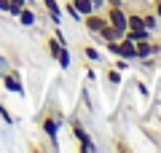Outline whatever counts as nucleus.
<instances>
[{
    "mask_svg": "<svg viewBox=\"0 0 161 153\" xmlns=\"http://www.w3.org/2000/svg\"><path fill=\"white\" fill-rule=\"evenodd\" d=\"M83 57H86V59H92V62H99V59H102V54H99V51L94 48V46H83Z\"/></svg>",
    "mask_w": 161,
    "mask_h": 153,
    "instance_id": "15",
    "label": "nucleus"
},
{
    "mask_svg": "<svg viewBox=\"0 0 161 153\" xmlns=\"http://www.w3.org/2000/svg\"><path fill=\"white\" fill-rule=\"evenodd\" d=\"M19 22H22V24H24V27H32V24H35V14H32V11H30V8H27V6H24V8H22V11H19Z\"/></svg>",
    "mask_w": 161,
    "mask_h": 153,
    "instance_id": "13",
    "label": "nucleus"
},
{
    "mask_svg": "<svg viewBox=\"0 0 161 153\" xmlns=\"http://www.w3.org/2000/svg\"><path fill=\"white\" fill-rule=\"evenodd\" d=\"M97 38L102 40V43H108V40H118V38H124V32H121V30H115L113 24L108 22V24H105V27L97 32Z\"/></svg>",
    "mask_w": 161,
    "mask_h": 153,
    "instance_id": "8",
    "label": "nucleus"
},
{
    "mask_svg": "<svg viewBox=\"0 0 161 153\" xmlns=\"http://www.w3.org/2000/svg\"><path fill=\"white\" fill-rule=\"evenodd\" d=\"M70 129H73L75 140H78L80 153H89V150H94V142H92V137H89V132L83 129V126H80V121H78V118H70Z\"/></svg>",
    "mask_w": 161,
    "mask_h": 153,
    "instance_id": "2",
    "label": "nucleus"
},
{
    "mask_svg": "<svg viewBox=\"0 0 161 153\" xmlns=\"http://www.w3.org/2000/svg\"><path fill=\"white\" fill-rule=\"evenodd\" d=\"M83 24H86V30H89L92 35H97L99 30L108 24V16H105V14H99V11H92V14H86V16H83Z\"/></svg>",
    "mask_w": 161,
    "mask_h": 153,
    "instance_id": "6",
    "label": "nucleus"
},
{
    "mask_svg": "<svg viewBox=\"0 0 161 153\" xmlns=\"http://www.w3.org/2000/svg\"><path fill=\"white\" fill-rule=\"evenodd\" d=\"M92 3H94V8H102L105 6V0H92Z\"/></svg>",
    "mask_w": 161,
    "mask_h": 153,
    "instance_id": "21",
    "label": "nucleus"
},
{
    "mask_svg": "<svg viewBox=\"0 0 161 153\" xmlns=\"http://www.w3.org/2000/svg\"><path fill=\"white\" fill-rule=\"evenodd\" d=\"M57 62H59V67H62V70H67L70 65H73V59H70V48H67V46H62V51H59Z\"/></svg>",
    "mask_w": 161,
    "mask_h": 153,
    "instance_id": "12",
    "label": "nucleus"
},
{
    "mask_svg": "<svg viewBox=\"0 0 161 153\" xmlns=\"http://www.w3.org/2000/svg\"><path fill=\"white\" fill-rule=\"evenodd\" d=\"M46 51H48V57H51V59H57L59 51H62V43H59V40L51 35V38H46Z\"/></svg>",
    "mask_w": 161,
    "mask_h": 153,
    "instance_id": "10",
    "label": "nucleus"
},
{
    "mask_svg": "<svg viewBox=\"0 0 161 153\" xmlns=\"http://www.w3.org/2000/svg\"><path fill=\"white\" fill-rule=\"evenodd\" d=\"M62 124H64V116L59 110H43L40 113V129L48 134V140H51L54 148H57V137H59V126Z\"/></svg>",
    "mask_w": 161,
    "mask_h": 153,
    "instance_id": "1",
    "label": "nucleus"
},
{
    "mask_svg": "<svg viewBox=\"0 0 161 153\" xmlns=\"http://www.w3.org/2000/svg\"><path fill=\"white\" fill-rule=\"evenodd\" d=\"M105 78H108V83H113V86H118V83H121V70H115L113 65H110V67L105 70Z\"/></svg>",
    "mask_w": 161,
    "mask_h": 153,
    "instance_id": "14",
    "label": "nucleus"
},
{
    "mask_svg": "<svg viewBox=\"0 0 161 153\" xmlns=\"http://www.w3.org/2000/svg\"><path fill=\"white\" fill-rule=\"evenodd\" d=\"M54 38H57V40H59L62 46H67V38H64V32H62L59 27H54Z\"/></svg>",
    "mask_w": 161,
    "mask_h": 153,
    "instance_id": "18",
    "label": "nucleus"
},
{
    "mask_svg": "<svg viewBox=\"0 0 161 153\" xmlns=\"http://www.w3.org/2000/svg\"><path fill=\"white\" fill-rule=\"evenodd\" d=\"M0 11H3V14H11V3H8V0H0Z\"/></svg>",
    "mask_w": 161,
    "mask_h": 153,
    "instance_id": "19",
    "label": "nucleus"
},
{
    "mask_svg": "<svg viewBox=\"0 0 161 153\" xmlns=\"http://www.w3.org/2000/svg\"><path fill=\"white\" fill-rule=\"evenodd\" d=\"M129 65H132V62H129V59H121V57H115L113 67H115V70H121V73H124V70H129Z\"/></svg>",
    "mask_w": 161,
    "mask_h": 153,
    "instance_id": "17",
    "label": "nucleus"
},
{
    "mask_svg": "<svg viewBox=\"0 0 161 153\" xmlns=\"http://www.w3.org/2000/svg\"><path fill=\"white\" fill-rule=\"evenodd\" d=\"M137 89H140V94H142V97H148V86H145V83H137Z\"/></svg>",
    "mask_w": 161,
    "mask_h": 153,
    "instance_id": "20",
    "label": "nucleus"
},
{
    "mask_svg": "<svg viewBox=\"0 0 161 153\" xmlns=\"http://www.w3.org/2000/svg\"><path fill=\"white\" fill-rule=\"evenodd\" d=\"M0 118L6 121V124H14V121H16V118H14V113L6 108V105H3V99H0Z\"/></svg>",
    "mask_w": 161,
    "mask_h": 153,
    "instance_id": "16",
    "label": "nucleus"
},
{
    "mask_svg": "<svg viewBox=\"0 0 161 153\" xmlns=\"http://www.w3.org/2000/svg\"><path fill=\"white\" fill-rule=\"evenodd\" d=\"M140 16H142V24H145V27H148L150 32H156V27H158V16H156L153 11H145V14H140Z\"/></svg>",
    "mask_w": 161,
    "mask_h": 153,
    "instance_id": "11",
    "label": "nucleus"
},
{
    "mask_svg": "<svg viewBox=\"0 0 161 153\" xmlns=\"http://www.w3.org/2000/svg\"><path fill=\"white\" fill-rule=\"evenodd\" d=\"M0 78H3V89L14 91V94H24V83L19 81V73H16V70H6Z\"/></svg>",
    "mask_w": 161,
    "mask_h": 153,
    "instance_id": "5",
    "label": "nucleus"
},
{
    "mask_svg": "<svg viewBox=\"0 0 161 153\" xmlns=\"http://www.w3.org/2000/svg\"><path fill=\"white\" fill-rule=\"evenodd\" d=\"M40 3H43L48 19H51L54 24H62V6H59V0H40Z\"/></svg>",
    "mask_w": 161,
    "mask_h": 153,
    "instance_id": "7",
    "label": "nucleus"
},
{
    "mask_svg": "<svg viewBox=\"0 0 161 153\" xmlns=\"http://www.w3.org/2000/svg\"><path fill=\"white\" fill-rule=\"evenodd\" d=\"M137 59H153L156 54H161V46L156 43L153 38H148V40H137Z\"/></svg>",
    "mask_w": 161,
    "mask_h": 153,
    "instance_id": "4",
    "label": "nucleus"
},
{
    "mask_svg": "<svg viewBox=\"0 0 161 153\" xmlns=\"http://www.w3.org/2000/svg\"><path fill=\"white\" fill-rule=\"evenodd\" d=\"M105 16H108V22L113 24L115 30L126 32V8H124V6H108Z\"/></svg>",
    "mask_w": 161,
    "mask_h": 153,
    "instance_id": "3",
    "label": "nucleus"
},
{
    "mask_svg": "<svg viewBox=\"0 0 161 153\" xmlns=\"http://www.w3.org/2000/svg\"><path fill=\"white\" fill-rule=\"evenodd\" d=\"M73 6H75V11L80 14V19L86 16V14L97 11V8H94V3H92V0H73Z\"/></svg>",
    "mask_w": 161,
    "mask_h": 153,
    "instance_id": "9",
    "label": "nucleus"
}]
</instances>
